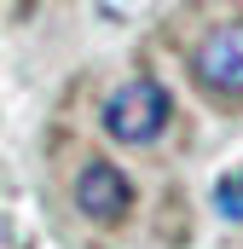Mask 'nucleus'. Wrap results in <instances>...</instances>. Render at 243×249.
<instances>
[{"label": "nucleus", "instance_id": "nucleus-2", "mask_svg": "<svg viewBox=\"0 0 243 249\" xmlns=\"http://www.w3.org/2000/svg\"><path fill=\"white\" fill-rule=\"evenodd\" d=\"M191 75H197V87L214 93V99H243V18L214 23V29L197 41Z\"/></svg>", "mask_w": 243, "mask_h": 249}, {"label": "nucleus", "instance_id": "nucleus-4", "mask_svg": "<svg viewBox=\"0 0 243 249\" xmlns=\"http://www.w3.org/2000/svg\"><path fill=\"white\" fill-rule=\"evenodd\" d=\"M214 214L243 226V168H232V174H220V180H214Z\"/></svg>", "mask_w": 243, "mask_h": 249}, {"label": "nucleus", "instance_id": "nucleus-3", "mask_svg": "<svg viewBox=\"0 0 243 249\" xmlns=\"http://www.w3.org/2000/svg\"><path fill=\"white\" fill-rule=\"evenodd\" d=\"M75 209L87 214V220H99V226H116L122 214L133 209V186H127V174H122L116 162H87L81 168V180H75Z\"/></svg>", "mask_w": 243, "mask_h": 249}, {"label": "nucleus", "instance_id": "nucleus-1", "mask_svg": "<svg viewBox=\"0 0 243 249\" xmlns=\"http://www.w3.org/2000/svg\"><path fill=\"white\" fill-rule=\"evenodd\" d=\"M168 116H174V99H168V87L156 75H127L104 99V133L116 145H151V139H162Z\"/></svg>", "mask_w": 243, "mask_h": 249}]
</instances>
